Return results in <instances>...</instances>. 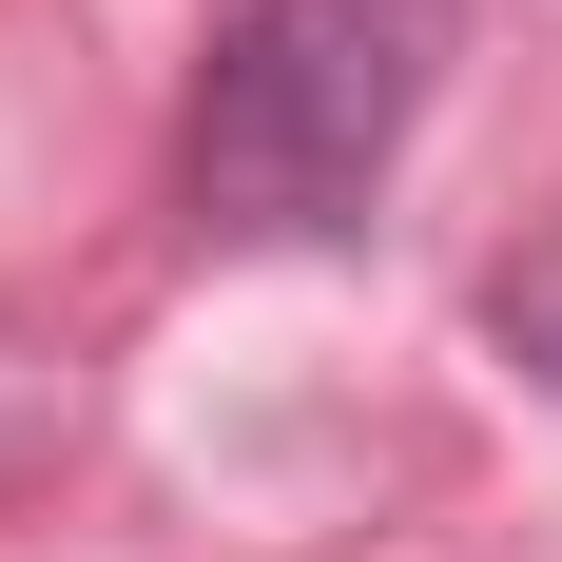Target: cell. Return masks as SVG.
<instances>
[{"label": "cell", "mask_w": 562, "mask_h": 562, "mask_svg": "<svg viewBox=\"0 0 562 562\" xmlns=\"http://www.w3.org/2000/svg\"><path fill=\"white\" fill-rule=\"evenodd\" d=\"M447 0H233L194 58V214L233 252H330L369 233L389 156L427 136Z\"/></svg>", "instance_id": "obj_1"}, {"label": "cell", "mask_w": 562, "mask_h": 562, "mask_svg": "<svg viewBox=\"0 0 562 562\" xmlns=\"http://www.w3.org/2000/svg\"><path fill=\"white\" fill-rule=\"evenodd\" d=\"M485 330H505V369H524V389L562 407V233H543V252H505V291H485Z\"/></svg>", "instance_id": "obj_2"}]
</instances>
